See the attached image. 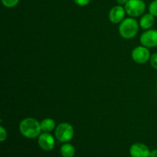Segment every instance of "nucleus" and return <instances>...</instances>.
I'll return each instance as SVG.
<instances>
[{"label":"nucleus","instance_id":"19","mask_svg":"<svg viewBox=\"0 0 157 157\" xmlns=\"http://www.w3.org/2000/svg\"><path fill=\"white\" fill-rule=\"evenodd\" d=\"M116 1L120 5H125L128 2V0H116Z\"/></svg>","mask_w":157,"mask_h":157},{"label":"nucleus","instance_id":"8","mask_svg":"<svg viewBox=\"0 0 157 157\" xmlns=\"http://www.w3.org/2000/svg\"><path fill=\"white\" fill-rule=\"evenodd\" d=\"M130 154L131 157H150V150L145 144L136 143L130 147Z\"/></svg>","mask_w":157,"mask_h":157},{"label":"nucleus","instance_id":"11","mask_svg":"<svg viewBox=\"0 0 157 157\" xmlns=\"http://www.w3.org/2000/svg\"><path fill=\"white\" fill-rule=\"evenodd\" d=\"M40 124H41V130L43 132H46V133H51L56 128L55 121L52 118H45V119L42 120L40 122Z\"/></svg>","mask_w":157,"mask_h":157},{"label":"nucleus","instance_id":"17","mask_svg":"<svg viewBox=\"0 0 157 157\" xmlns=\"http://www.w3.org/2000/svg\"><path fill=\"white\" fill-rule=\"evenodd\" d=\"M74 2H75L78 6H86L90 3V0H74Z\"/></svg>","mask_w":157,"mask_h":157},{"label":"nucleus","instance_id":"18","mask_svg":"<svg viewBox=\"0 0 157 157\" xmlns=\"http://www.w3.org/2000/svg\"><path fill=\"white\" fill-rule=\"evenodd\" d=\"M150 157H157V150H153L150 151Z\"/></svg>","mask_w":157,"mask_h":157},{"label":"nucleus","instance_id":"9","mask_svg":"<svg viewBox=\"0 0 157 157\" xmlns=\"http://www.w3.org/2000/svg\"><path fill=\"white\" fill-rule=\"evenodd\" d=\"M126 11L121 6H116L110 9L109 12V19L113 24H118L124 21Z\"/></svg>","mask_w":157,"mask_h":157},{"label":"nucleus","instance_id":"14","mask_svg":"<svg viewBox=\"0 0 157 157\" xmlns=\"http://www.w3.org/2000/svg\"><path fill=\"white\" fill-rule=\"evenodd\" d=\"M19 0H2L3 6L7 8H13L18 3Z\"/></svg>","mask_w":157,"mask_h":157},{"label":"nucleus","instance_id":"10","mask_svg":"<svg viewBox=\"0 0 157 157\" xmlns=\"http://www.w3.org/2000/svg\"><path fill=\"white\" fill-rule=\"evenodd\" d=\"M154 22L155 16L152 14L148 13L141 17L140 21V26L144 30H148L153 27Z\"/></svg>","mask_w":157,"mask_h":157},{"label":"nucleus","instance_id":"4","mask_svg":"<svg viewBox=\"0 0 157 157\" xmlns=\"http://www.w3.org/2000/svg\"><path fill=\"white\" fill-rule=\"evenodd\" d=\"M124 9L129 16L139 17L145 12L146 4L143 0H128Z\"/></svg>","mask_w":157,"mask_h":157},{"label":"nucleus","instance_id":"1","mask_svg":"<svg viewBox=\"0 0 157 157\" xmlns=\"http://www.w3.org/2000/svg\"><path fill=\"white\" fill-rule=\"evenodd\" d=\"M18 128L21 134L29 139H35L38 137L42 131L40 122L33 117H27L23 119L20 122Z\"/></svg>","mask_w":157,"mask_h":157},{"label":"nucleus","instance_id":"6","mask_svg":"<svg viewBox=\"0 0 157 157\" xmlns=\"http://www.w3.org/2000/svg\"><path fill=\"white\" fill-rule=\"evenodd\" d=\"M140 43L147 48H154L157 46V30L148 29L141 35Z\"/></svg>","mask_w":157,"mask_h":157},{"label":"nucleus","instance_id":"7","mask_svg":"<svg viewBox=\"0 0 157 157\" xmlns=\"http://www.w3.org/2000/svg\"><path fill=\"white\" fill-rule=\"evenodd\" d=\"M38 143L41 150L44 151H51L55 147V138L51 133L43 132L38 138Z\"/></svg>","mask_w":157,"mask_h":157},{"label":"nucleus","instance_id":"12","mask_svg":"<svg viewBox=\"0 0 157 157\" xmlns=\"http://www.w3.org/2000/svg\"><path fill=\"white\" fill-rule=\"evenodd\" d=\"M60 151L63 157H73L75 154V147L68 143L63 144L60 149Z\"/></svg>","mask_w":157,"mask_h":157},{"label":"nucleus","instance_id":"13","mask_svg":"<svg viewBox=\"0 0 157 157\" xmlns=\"http://www.w3.org/2000/svg\"><path fill=\"white\" fill-rule=\"evenodd\" d=\"M149 12L155 17H157V0H154L150 3L149 6Z\"/></svg>","mask_w":157,"mask_h":157},{"label":"nucleus","instance_id":"15","mask_svg":"<svg viewBox=\"0 0 157 157\" xmlns=\"http://www.w3.org/2000/svg\"><path fill=\"white\" fill-rule=\"evenodd\" d=\"M150 64L153 68L156 69L157 70V53H154L150 56Z\"/></svg>","mask_w":157,"mask_h":157},{"label":"nucleus","instance_id":"2","mask_svg":"<svg viewBox=\"0 0 157 157\" xmlns=\"http://www.w3.org/2000/svg\"><path fill=\"white\" fill-rule=\"evenodd\" d=\"M139 31V24L137 21L130 17L124 19L120 23L119 33L122 38L125 39H131L134 38Z\"/></svg>","mask_w":157,"mask_h":157},{"label":"nucleus","instance_id":"3","mask_svg":"<svg viewBox=\"0 0 157 157\" xmlns=\"http://www.w3.org/2000/svg\"><path fill=\"white\" fill-rule=\"evenodd\" d=\"M55 137L59 142L67 143L73 138L75 130L71 124L68 123H61L55 128Z\"/></svg>","mask_w":157,"mask_h":157},{"label":"nucleus","instance_id":"5","mask_svg":"<svg viewBox=\"0 0 157 157\" xmlns=\"http://www.w3.org/2000/svg\"><path fill=\"white\" fill-rule=\"evenodd\" d=\"M150 52L145 46H137L132 51V59L138 64H145L150 60Z\"/></svg>","mask_w":157,"mask_h":157},{"label":"nucleus","instance_id":"20","mask_svg":"<svg viewBox=\"0 0 157 157\" xmlns=\"http://www.w3.org/2000/svg\"><path fill=\"white\" fill-rule=\"evenodd\" d=\"M156 89H157V83H156Z\"/></svg>","mask_w":157,"mask_h":157},{"label":"nucleus","instance_id":"16","mask_svg":"<svg viewBox=\"0 0 157 157\" xmlns=\"http://www.w3.org/2000/svg\"><path fill=\"white\" fill-rule=\"evenodd\" d=\"M6 138H7V132L2 126H0V141L4 142Z\"/></svg>","mask_w":157,"mask_h":157}]
</instances>
